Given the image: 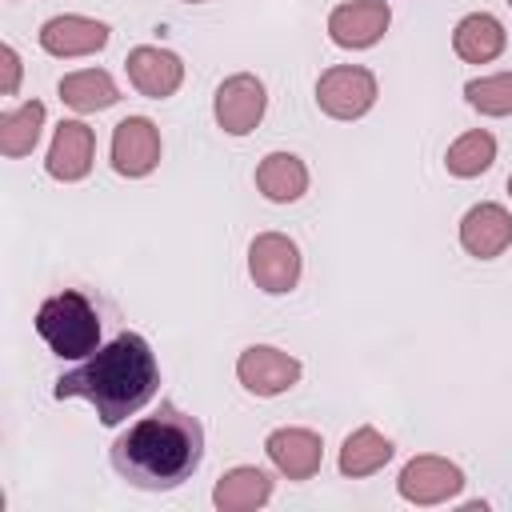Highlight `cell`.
I'll list each match as a JSON object with an SVG mask.
<instances>
[{
    "instance_id": "cell-1",
    "label": "cell",
    "mask_w": 512,
    "mask_h": 512,
    "mask_svg": "<svg viewBox=\"0 0 512 512\" xmlns=\"http://www.w3.org/2000/svg\"><path fill=\"white\" fill-rule=\"evenodd\" d=\"M160 388V364L152 344L140 332H120L104 348H96L80 368L64 372L52 388L56 400L80 396L96 408L100 424L116 428L136 416Z\"/></svg>"
},
{
    "instance_id": "cell-2",
    "label": "cell",
    "mask_w": 512,
    "mask_h": 512,
    "mask_svg": "<svg viewBox=\"0 0 512 512\" xmlns=\"http://www.w3.org/2000/svg\"><path fill=\"white\" fill-rule=\"evenodd\" d=\"M204 460V428L196 416L176 404H160V412L140 416L112 444V468L144 492H168L184 484Z\"/></svg>"
},
{
    "instance_id": "cell-3",
    "label": "cell",
    "mask_w": 512,
    "mask_h": 512,
    "mask_svg": "<svg viewBox=\"0 0 512 512\" xmlns=\"http://www.w3.org/2000/svg\"><path fill=\"white\" fill-rule=\"evenodd\" d=\"M36 332L60 360H88L100 348V312L84 292L64 288L36 308Z\"/></svg>"
},
{
    "instance_id": "cell-4",
    "label": "cell",
    "mask_w": 512,
    "mask_h": 512,
    "mask_svg": "<svg viewBox=\"0 0 512 512\" xmlns=\"http://www.w3.org/2000/svg\"><path fill=\"white\" fill-rule=\"evenodd\" d=\"M380 96L376 72L364 64H332L316 80V108L332 120H360Z\"/></svg>"
},
{
    "instance_id": "cell-5",
    "label": "cell",
    "mask_w": 512,
    "mask_h": 512,
    "mask_svg": "<svg viewBox=\"0 0 512 512\" xmlns=\"http://www.w3.org/2000/svg\"><path fill=\"white\" fill-rule=\"evenodd\" d=\"M300 272H304V260H300V248L292 236L284 232H260L252 236L248 244V276L260 292L268 296H284L300 284Z\"/></svg>"
},
{
    "instance_id": "cell-6",
    "label": "cell",
    "mask_w": 512,
    "mask_h": 512,
    "mask_svg": "<svg viewBox=\"0 0 512 512\" xmlns=\"http://www.w3.org/2000/svg\"><path fill=\"white\" fill-rule=\"evenodd\" d=\"M396 492H400V500L420 504V508L448 504L464 492V468L452 464L448 456H432V452L412 456L396 476Z\"/></svg>"
},
{
    "instance_id": "cell-7",
    "label": "cell",
    "mask_w": 512,
    "mask_h": 512,
    "mask_svg": "<svg viewBox=\"0 0 512 512\" xmlns=\"http://www.w3.org/2000/svg\"><path fill=\"white\" fill-rule=\"evenodd\" d=\"M160 156H164V140H160V128H156L148 116H124V120L112 128L108 160H112V172H116V176L144 180V176L156 172Z\"/></svg>"
},
{
    "instance_id": "cell-8",
    "label": "cell",
    "mask_w": 512,
    "mask_h": 512,
    "mask_svg": "<svg viewBox=\"0 0 512 512\" xmlns=\"http://www.w3.org/2000/svg\"><path fill=\"white\" fill-rule=\"evenodd\" d=\"M268 108V88L260 76L252 72H236L228 80H220L216 96H212V116L228 136H248Z\"/></svg>"
},
{
    "instance_id": "cell-9",
    "label": "cell",
    "mask_w": 512,
    "mask_h": 512,
    "mask_svg": "<svg viewBox=\"0 0 512 512\" xmlns=\"http://www.w3.org/2000/svg\"><path fill=\"white\" fill-rule=\"evenodd\" d=\"M300 360L284 348H272V344H248L240 356H236V380L244 384V392L252 396H284L288 388H296L300 380Z\"/></svg>"
},
{
    "instance_id": "cell-10",
    "label": "cell",
    "mask_w": 512,
    "mask_h": 512,
    "mask_svg": "<svg viewBox=\"0 0 512 512\" xmlns=\"http://www.w3.org/2000/svg\"><path fill=\"white\" fill-rule=\"evenodd\" d=\"M388 24H392L388 0H344L328 12V40L336 48L360 52V48L380 44Z\"/></svg>"
},
{
    "instance_id": "cell-11",
    "label": "cell",
    "mask_w": 512,
    "mask_h": 512,
    "mask_svg": "<svg viewBox=\"0 0 512 512\" xmlns=\"http://www.w3.org/2000/svg\"><path fill=\"white\" fill-rule=\"evenodd\" d=\"M40 48L56 60H76V56H92L112 40V28L104 20L80 16V12H60L52 20L40 24Z\"/></svg>"
},
{
    "instance_id": "cell-12",
    "label": "cell",
    "mask_w": 512,
    "mask_h": 512,
    "mask_svg": "<svg viewBox=\"0 0 512 512\" xmlns=\"http://www.w3.org/2000/svg\"><path fill=\"white\" fill-rule=\"evenodd\" d=\"M96 160V132L84 120H60L44 156V172L60 184H76L92 172Z\"/></svg>"
},
{
    "instance_id": "cell-13",
    "label": "cell",
    "mask_w": 512,
    "mask_h": 512,
    "mask_svg": "<svg viewBox=\"0 0 512 512\" xmlns=\"http://www.w3.org/2000/svg\"><path fill=\"white\" fill-rule=\"evenodd\" d=\"M460 248L476 260H496L512 248V212L496 200H480L460 216Z\"/></svg>"
},
{
    "instance_id": "cell-14",
    "label": "cell",
    "mask_w": 512,
    "mask_h": 512,
    "mask_svg": "<svg viewBox=\"0 0 512 512\" xmlns=\"http://www.w3.org/2000/svg\"><path fill=\"white\" fill-rule=\"evenodd\" d=\"M124 72H128L132 88L148 100H168L184 84V60L168 48H156V44H136L124 56Z\"/></svg>"
},
{
    "instance_id": "cell-15",
    "label": "cell",
    "mask_w": 512,
    "mask_h": 512,
    "mask_svg": "<svg viewBox=\"0 0 512 512\" xmlns=\"http://www.w3.org/2000/svg\"><path fill=\"white\" fill-rule=\"evenodd\" d=\"M272 468L288 480H312L324 464V440L312 428H276L264 440Z\"/></svg>"
},
{
    "instance_id": "cell-16",
    "label": "cell",
    "mask_w": 512,
    "mask_h": 512,
    "mask_svg": "<svg viewBox=\"0 0 512 512\" xmlns=\"http://www.w3.org/2000/svg\"><path fill=\"white\" fill-rule=\"evenodd\" d=\"M508 48V32L492 12H468L452 28V52L464 64H492Z\"/></svg>"
},
{
    "instance_id": "cell-17",
    "label": "cell",
    "mask_w": 512,
    "mask_h": 512,
    "mask_svg": "<svg viewBox=\"0 0 512 512\" xmlns=\"http://www.w3.org/2000/svg\"><path fill=\"white\" fill-rule=\"evenodd\" d=\"M272 500V476L256 464H236L228 468L216 488H212V504L220 512H256Z\"/></svg>"
},
{
    "instance_id": "cell-18",
    "label": "cell",
    "mask_w": 512,
    "mask_h": 512,
    "mask_svg": "<svg viewBox=\"0 0 512 512\" xmlns=\"http://www.w3.org/2000/svg\"><path fill=\"white\" fill-rule=\"evenodd\" d=\"M256 188L272 204H296L308 192V164L296 152H268L256 164Z\"/></svg>"
},
{
    "instance_id": "cell-19",
    "label": "cell",
    "mask_w": 512,
    "mask_h": 512,
    "mask_svg": "<svg viewBox=\"0 0 512 512\" xmlns=\"http://www.w3.org/2000/svg\"><path fill=\"white\" fill-rule=\"evenodd\" d=\"M392 452H396V448H392V440H388L384 432H376L372 424H364V428H356V432H348V436H344L336 468H340V476L360 480V476L380 472V468L392 460Z\"/></svg>"
},
{
    "instance_id": "cell-20",
    "label": "cell",
    "mask_w": 512,
    "mask_h": 512,
    "mask_svg": "<svg viewBox=\"0 0 512 512\" xmlns=\"http://www.w3.org/2000/svg\"><path fill=\"white\" fill-rule=\"evenodd\" d=\"M60 100H64L72 112L88 116V112L112 108V104L120 100V88H116V80H112L104 68H80V72L60 76Z\"/></svg>"
},
{
    "instance_id": "cell-21",
    "label": "cell",
    "mask_w": 512,
    "mask_h": 512,
    "mask_svg": "<svg viewBox=\"0 0 512 512\" xmlns=\"http://www.w3.org/2000/svg\"><path fill=\"white\" fill-rule=\"evenodd\" d=\"M496 164V136L488 128H472L464 136H456L444 152V168L448 176L456 180H472V176H484L488 168Z\"/></svg>"
},
{
    "instance_id": "cell-22",
    "label": "cell",
    "mask_w": 512,
    "mask_h": 512,
    "mask_svg": "<svg viewBox=\"0 0 512 512\" xmlns=\"http://www.w3.org/2000/svg\"><path fill=\"white\" fill-rule=\"evenodd\" d=\"M44 104L40 100H24L20 108H8L0 116V152L8 160H20L28 156L36 144H40V128H44Z\"/></svg>"
},
{
    "instance_id": "cell-23",
    "label": "cell",
    "mask_w": 512,
    "mask_h": 512,
    "mask_svg": "<svg viewBox=\"0 0 512 512\" xmlns=\"http://www.w3.org/2000/svg\"><path fill=\"white\" fill-rule=\"evenodd\" d=\"M464 100L480 116H512V72H492V76L468 80Z\"/></svg>"
},
{
    "instance_id": "cell-24",
    "label": "cell",
    "mask_w": 512,
    "mask_h": 512,
    "mask_svg": "<svg viewBox=\"0 0 512 512\" xmlns=\"http://www.w3.org/2000/svg\"><path fill=\"white\" fill-rule=\"evenodd\" d=\"M0 68H4V84H0V92H4V96H16L24 64H20V52H16L12 44H0Z\"/></svg>"
},
{
    "instance_id": "cell-25",
    "label": "cell",
    "mask_w": 512,
    "mask_h": 512,
    "mask_svg": "<svg viewBox=\"0 0 512 512\" xmlns=\"http://www.w3.org/2000/svg\"><path fill=\"white\" fill-rule=\"evenodd\" d=\"M184 4H204V0H184Z\"/></svg>"
},
{
    "instance_id": "cell-26",
    "label": "cell",
    "mask_w": 512,
    "mask_h": 512,
    "mask_svg": "<svg viewBox=\"0 0 512 512\" xmlns=\"http://www.w3.org/2000/svg\"><path fill=\"white\" fill-rule=\"evenodd\" d=\"M508 192H512V176H508Z\"/></svg>"
},
{
    "instance_id": "cell-27",
    "label": "cell",
    "mask_w": 512,
    "mask_h": 512,
    "mask_svg": "<svg viewBox=\"0 0 512 512\" xmlns=\"http://www.w3.org/2000/svg\"><path fill=\"white\" fill-rule=\"evenodd\" d=\"M508 4H512V0H508Z\"/></svg>"
}]
</instances>
